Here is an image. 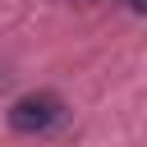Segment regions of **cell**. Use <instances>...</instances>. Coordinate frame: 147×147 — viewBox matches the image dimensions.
<instances>
[{
    "mask_svg": "<svg viewBox=\"0 0 147 147\" xmlns=\"http://www.w3.org/2000/svg\"><path fill=\"white\" fill-rule=\"evenodd\" d=\"M64 119V101L55 92H28L9 106V129L14 133H51Z\"/></svg>",
    "mask_w": 147,
    "mask_h": 147,
    "instance_id": "obj_1",
    "label": "cell"
},
{
    "mask_svg": "<svg viewBox=\"0 0 147 147\" xmlns=\"http://www.w3.org/2000/svg\"><path fill=\"white\" fill-rule=\"evenodd\" d=\"M129 5H133V9H138V14H147V0H129Z\"/></svg>",
    "mask_w": 147,
    "mask_h": 147,
    "instance_id": "obj_2",
    "label": "cell"
}]
</instances>
